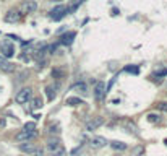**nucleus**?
I'll return each instance as SVG.
<instances>
[{
	"label": "nucleus",
	"mask_w": 167,
	"mask_h": 156,
	"mask_svg": "<svg viewBox=\"0 0 167 156\" xmlns=\"http://www.w3.org/2000/svg\"><path fill=\"white\" fill-rule=\"evenodd\" d=\"M104 124V120L102 119H94V120H88V122H86V125H84V129L88 130V132H94L97 127L99 125H102Z\"/></svg>",
	"instance_id": "obj_9"
},
{
	"label": "nucleus",
	"mask_w": 167,
	"mask_h": 156,
	"mask_svg": "<svg viewBox=\"0 0 167 156\" xmlns=\"http://www.w3.org/2000/svg\"><path fill=\"white\" fill-rule=\"evenodd\" d=\"M0 127H5V119H0Z\"/></svg>",
	"instance_id": "obj_32"
},
{
	"label": "nucleus",
	"mask_w": 167,
	"mask_h": 156,
	"mask_svg": "<svg viewBox=\"0 0 167 156\" xmlns=\"http://www.w3.org/2000/svg\"><path fill=\"white\" fill-rule=\"evenodd\" d=\"M44 91H45V96H47L49 101H54V99H55V96H57V93H55V86L47 85V86L44 88Z\"/></svg>",
	"instance_id": "obj_13"
},
{
	"label": "nucleus",
	"mask_w": 167,
	"mask_h": 156,
	"mask_svg": "<svg viewBox=\"0 0 167 156\" xmlns=\"http://www.w3.org/2000/svg\"><path fill=\"white\" fill-rule=\"evenodd\" d=\"M104 94H106V85H104V82L96 83V86H94V98H96V99H102Z\"/></svg>",
	"instance_id": "obj_7"
},
{
	"label": "nucleus",
	"mask_w": 167,
	"mask_h": 156,
	"mask_svg": "<svg viewBox=\"0 0 167 156\" xmlns=\"http://www.w3.org/2000/svg\"><path fill=\"white\" fill-rule=\"evenodd\" d=\"M123 127H125V129H128L131 134H138V129H136L135 124H131V122H123Z\"/></svg>",
	"instance_id": "obj_20"
},
{
	"label": "nucleus",
	"mask_w": 167,
	"mask_h": 156,
	"mask_svg": "<svg viewBox=\"0 0 167 156\" xmlns=\"http://www.w3.org/2000/svg\"><path fill=\"white\" fill-rule=\"evenodd\" d=\"M67 104H68V106H80V104H83V101L81 99H80V98H68V99H67Z\"/></svg>",
	"instance_id": "obj_18"
},
{
	"label": "nucleus",
	"mask_w": 167,
	"mask_h": 156,
	"mask_svg": "<svg viewBox=\"0 0 167 156\" xmlns=\"http://www.w3.org/2000/svg\"><path fill=\"white\" fill-rule=\"evenodd\" d=\"M126 72H133V73H138V72H140V68H138V67H128V68H126Z\"/></svg>",
	"instance_id": "obj_28"
},
{
	"label": "nucleus",
	"mask_w": 167,
	"mask_h": 156,
	"mask_svg": "<svg viewBox=\"0 0 167 156\" xmlns=\"http://www.w3.org/2000/svg\"><path fill=\"white\" fill-rule=\"evenodd\" d=\"M148 120H149V122H159V115L157 114H148Z\"/></svg>",
	"instance_id": "obj_25"
},
{
	"label": "nucleus",
	"mask_w": 167,
	"mask_h": 156,
	"mask_svg": "<svg viewBox=\"0 0 167 156\" xmlns=\"http://www.w3.org/2000/svg\"><path fill=\"white\" fill-rule=\"evenodd\" d=\"M5 62H7V59H5V57H3V55H0V67H2V65H3V63H5Z\"/></svg>",
	"instance_id": "obj_31"
},
{
	"label": "nucleus",
	"mask_w": 167,
	"mask_h": 156,
	"mask_svg": "<svg viewBox=\"0 0 167 156\" xmlns=\"http://www.w3.org/2000/svg\"><path fill=\"white\" fill-rule=\"evenodd\" d=\"M153 77L154 78H164V77H167V67L165 68H161V70H157V72H154Z\"/></svg>",
	"instance_id": "obj_19"
},
{
	"label": "nucleus",
	"mask_w": 167,
	"mask_h": 156,
	"mask_svg": "<svg viewBox=\"0 0 167 156\" xmlns=\"http://www.w3.org/2000/svg\"><path fill=\"white\" fill-rule=\"evenodd\" d=\"M114 150H117V151H125L126 150V143H122V142H118V140H114V142H111L109 143Z\"/></svg>",
	"instance_id": "obj_15"
},
{
	"label": "nucleus",
	"mask_w": 167,
	"mask_h": 156,
	"mask_svg": "<svg viewBox=\"0 0 167 156\" xmlns=\"http://www.w3.org/2000/svg\"><path fill=\"white\" fill-rule=\"evenodd\" d=\"M0 70H2V72H7V73L13 72V70H15V63H11V62H5L3 65L0 67Z\"/></svg>",
	"instance_id": "obj_17"
},
{
	"label": "nucleus",
	"mask_w": 167,
	"mask_h": 156,
	"mask_svg": "<svg viewBox=\"0 0 167 156\" xmlns=\"http://www.w3.org/2000/svg\"><path fill=\"white\" fill-rule=\"evenodd\" d=\"M31 156H44V150H42V148H36V150L31 153Z\"/></svg>",
	"instance_id": "obj_26"
},
{
	"label": "nucleus",
	"mask_w": 167,
	"mask_h": 156,
	"mask_svg": "<svg viewBox=\"0 0 167 156\" xmlns=\"http://www.w3.org/2000/svg\"><path fill=\"white\" fill-rule=\"evenodd\" d=\"M72 91H76V93H86V91H88V85L83 83V82L75 83V85L72 86Z\"/></svg>",
	"instance_id": "obj_14"
},
{
	"label": "nucleus",
	"mask_w": 167,
	"mask_h": 156,
	"mask_svg": "<svg viewBox=\"0 0 167 156\" xmlns=\"http://www.w3.org/2000/svg\"><path fill=\"white\" fill-rule=\"evenodd\" d=\"M60 138H57V137H54V138H49L47 140V143H45V146H47V151L50 153V151H54V150H57V148H60L62 145H60Z\"/></svg>",
	"instance_id": "obj_8"
},
{
	"label": "nucleus",
	"mask_w": 167,
	"mask_h": 156,
	"mask_svg": "<svg viewBox=\"0 0 167 156\" xmlns=\"http://www.w3.org/2000/svg\"><path fill=\"white\" fill-rule=\"evenodd\" d=\"M33 98V90L31 88H23L21 91H18V94L15 96L16 104H26Z\"/></svg>",
	"instance_id": "obj_2"
},
{
	"label": "nucleus",
	"mask_w": 167,
	"mask_h": 156,
	"mask_svg": "<svg viewBox=\"0 0 167 156\" xmlns=\"http://www.w3.org/2000/svg\"><path fill=\"white\" fill-rule=\"evenodd\" d=\"M36 148H37V146L34 145V143H29V142H25V143H21V145H20V150H21V151H23V153H28V154H31Z\"/></svg>",
	"instance_id": "obj_12"
},
{
	"label": "nucleus",
	"mask_w": 167,
	"mask_h": 156,
	"mask_svg": "<svg viewBox=\"0 0 167 156\" xmlns=\"http://www.w3.org/2000/svg\"><path fill=\"white\" fill-rule=\"evenodd\" d=\"M81 2H83V0H72V3H73V8H76L78 5H81Z\"/></svg>",
	"instance_id": "obj_30"
},
{
	"label": "nucleus",
	"mask_w": 167,
	"mask_h": 156,
	"mask_svg": "<svg viewBox=\"0 0 167 156\" xmlns=\"http://www.w3.org/2000/svg\"><path fill=\"white\" fill-rule=\"evenodd\" d=\"M68 11H70V8H67L65 5H59V7H55L52 11H50V18L52 20H60V18H63V16H65Z\"/></svg>",
	"instance_id": "obj_4"
},
{
	"label": "nucleus",
	"mask_w": 167,
	"mask_h": 156,
	"mask_svg": "<svg viewBox=\"0 0 167 156\" xmlns=\"http://www.w3.org/2000/svg\"><path fill=\"white\" fill-rule=\"evenodd\" d=\"M23 130H26V132H29V130H36V124H34V122H26L25 127H23Z\"/></svg>",
	"instance_id": "obj_22"
},
{
	"label": "nucleus",
	"mask_w": 167,
	"mask_h": 156,
	"mask_svg": "<svg viewBox=\"0 0 167 156\" xmlns=\"http://www.w3.org/2000/svg\"><path fill=\"white\" fill-rule=\"evenodd\" d=\"M157 109L159 111H167V102H157Z\"/></svg>",
	"instance_id": "obj_27"
},
{
	"label": "nucleus",
	"mask_w": 167,
	"mask_h": 156,
	"mask_svg": "<svg viewBox=\"0 0 167 156\" xmlns=\"http://www.w3.org/2000/svg\"><path fill=\"white\" fill-rule=\"evenodd\" d=\"M81 150H83V146H78V148H75L73 151H72V156H76L80 151H81Z\"/></svg>",
	"instance_id": "obj_29"
},
{
	"label": "nucleus",
	"mask_w": 167,
	"mask_h": 156,
	"mask_svg": "<svg viewBox=\"0 0 167 156\" xmlns=\"http://www.w3.org/2000/svg\"><path fill=\"white\" fill-rule=\"evenodd\" d=\"M60 130H62V129H60L59 124H52V125H50L49 129H47V134H50V135H59Z\"/></svg>",
	"instance_id": "obj_16"
},
{
	"label": "nucleus",
	"mask_w": 167,
	"mask_h": 156,
	"mask_svg": "<svg viewBox=\"0 0 167 156\" xmlns=\"http://www.w3.org/2000/svg\"><path fill=\"white\" fill-rule=\"evenodd\" d=\"M107 143H109V142L106 140L104 137H94L93 140H91V145H93L94 148H104Z\"/></svg>",
	"instance_id": "obj_11"
},
{
	"label": "nucleus",
	"mask_w": 167,
	"mask_h": 156,
	"mask_svg": "<svg viewBox=\"0 0 167 156\" xmlns=\"http://www.w3.org/2000/svg\"><path fill=\"white\" fill-rule=\"evenodd\" d=\"M33 106H34V109H41L42 107V99L41 98H36V99L33 101Z\"/></svg>",
	"instance_id": "obj_23"
},
{
	"label": "nucleus",
	"mask_w": 167,
	"mask_h": 156,
	"mask_svg": "<svg viewBox=\"0 0 167 156\" xmlns=\"http://www.w3.org/2000/svg\"><path fill=\"white\" fill-rule=\"evenodd\" d=\"M143 153H145V148H143V146H136V148H133V156H141Z\"/></svg>",
	"instance_id": "obj_24"
},
{
	"label": "nucleus",
	"mask_w": 167,
	"mask_h": 156,
	"mask_svg": "<svg viewBox=\"0 0 167 156\" xmlns=\"http://www.w3.org/2000/svg\"><path fill=\"white\" fill-rule=\"evenodd\" d=\"M37 10V2L36 0H25L21 5H20V13L21 15H29V13H34Z\"/></svg>",
	"instance_id": "obj_1"
},
{
	"label": "nucleus",
	"mask_w": 167,
	"mask_h": 156,
	"mask_svg": "<svg viewBox=\"0 0 167 156\" xmlns=\"http://www.w3.org/2000/svg\"><path fill=\"white\" fill-rule=\"evenodd\" d=\"M15 54V47H13V44L8 42V41H5L2 42V55L7 59V57H13Z\"/></svg>",
	"instance_id": "obj_6"
},
{
	"label": "nucleus",
	"mask_w": 167,
	"mask_h": 156,
	"mask_svg": "<svg viewBox=\"0 0 167 156\" xmlns=\"http://www.w3.org/2000/svg\"><path fill=\"white\" fill-rule=\"evenodd\" d=\"M50 156H65V148L60 146V148L54 150V151H50Z\"/></svg>",
	"instance_id": "obj_21"
},
{
	"label": "nucleus",
	"mask_w": 167,
	"mask_h": 156,
	"mask_svg": "<svg viewBox=\"0 0 167 156\" xmlns=\"http://www.w3.org/2000/svg\"><path fill=\"white\" fill-rule=\"evenodd\" d=\"M3 20L7 21V23H18L21 20V13H20L18 10H8Z\"/></svg>",
	"instance_id": "obj_5"
},
{
	"label": "nucleus",
	"mask_w": 167,
	"mask_h": 156,
	"mask_svg": "<svg viewBox=\"0 0 167 156\" xmlns=\"http://www.w3.org/2000/svg\"><path fill=\"white\" fill-rule=\"evenodd\" d=\"M37 137V130H29V132H26V130H21L20 134H16V142H21V143H25V142H31L33 138H36Z\"/></svg>",
	"instance_id": "obj_3"
},
{
	"label": "nucleus",
	"mask_w": 167,
	"mask_h": 156,
	"mask_svg": "<svg viewBox=\"0 0 167 156\" xmlns=\"http://www.w3.org/2000/svg\"><path fill=\"white\" fill-rule=\"evenodd\" d=\"M49 2H60V0H49Z\"/></svg>",
	"instance_id": "obj_33"
},
{
	"label": "nucleus",
	"mask_w": 167,
	"mask_h": 156,
	"mask_svg": "<svg viewBox=\"0 0 167 156\" xmlns=\"http://www.w3.org/2000/svg\"><path fill=\"white\" fill-rule=\"evenodd\" d=\"M75 31H68V33H65V34H62V38H60V42L62 44H65V46H68V44H72L73 41H75Z\"/></svg>",
	"instance_id": "obj_10"
}]
</instances>
